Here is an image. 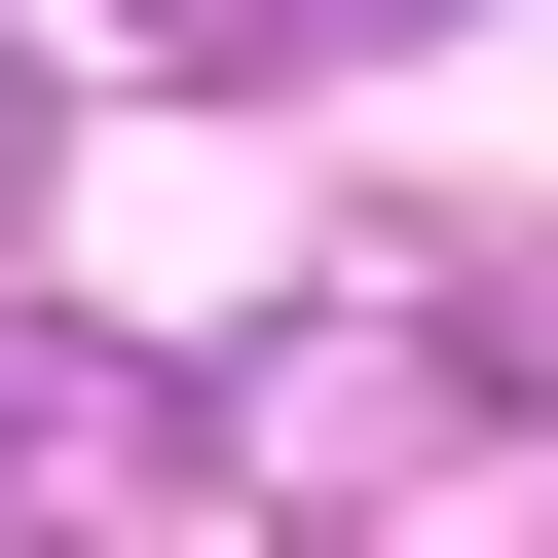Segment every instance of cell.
<instances>
[{"label": "cell", "instance_id": "2", "mask_svg": "<svg viewBox=\"0 0 558 558\" xmlns=\"http://www.w3.org/2000/svg\"><path fill=\"white\" fill-rule=\"evenodd\" d=\"M0 149H38V112H0Z\"/></svg>", "mask_w": 558, "mask_h": 558}, {"label": "cell", "instance_id": "1", "mask_svg": "<svg viewBox=\"0 0 558 558\" xmlns=\"http://www.w3.org/2000/svg\"><path fill=\"white\" fill-rule=\"evenodd\" d=\"M223 447H260V484H299V521H410V484H447V336H410V299H336V336H299V373H260Z\"/></svg>", "mask_w": 558, "mask_h": 558}]
</instances>
